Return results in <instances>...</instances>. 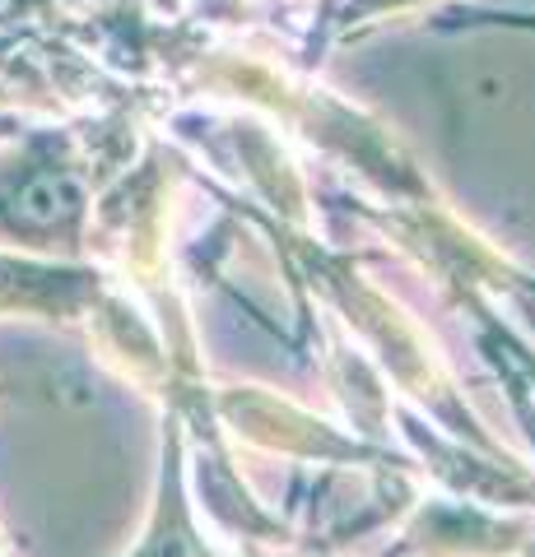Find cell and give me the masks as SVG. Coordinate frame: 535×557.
<instances>
[{
	"instance_id": "obj_1",
	"label": "cell",
	"mask_w": 535,
	"mask_h": 557,
	"mask_svg": "<svg viewBox=\"0 0 535 557\" xmlns=\"http://www.w3.org/2000/svg\"><path fill=\"white\" fill-rule=\"evenodd\" d=\"M80 196L65 182H57V177H42V182H33L28 190H24V200H20V214L28 219V223H57L65 209H71Z\"/></svg>"
}]
</instances>
